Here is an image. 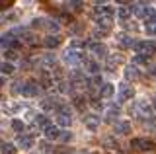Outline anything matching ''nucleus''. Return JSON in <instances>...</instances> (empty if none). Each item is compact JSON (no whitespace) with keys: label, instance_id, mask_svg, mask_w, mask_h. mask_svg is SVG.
Masks as SVG:
<instances>
[{"label":"nucleus","instance_id":"32","mask_svg":"<svg viewBox=\"0 0 156 154\" xmlns=\"http://www.w3.org/2000/svg\"><path fill=\"white\" fill-rule=\"evenodd\" d=\"M70 138H72V135H70V133H62V135H61V141H65V142H66V141H70Z\"/></svg>","mask_w":156,"mask_h":154},{"label":"nucleus","instance_id":"23","mask_svg":"<svg viewBox=\"0 0 156 154\" xmlns=\"http://www.w3.org/2000/svg\"><path fill=\"white\" fill-rule=\"evenodd\" d=\"M0 72H2V74H12V72H14V66L10 65V62H4V65L0 66Z\"/></svg>","mask_w":156,"mask_h":154},{"label":"nucleus","instance_id":"4","mask_svg":"<svg viewBox=\"0 0 156 154\" xmlns=\"http://www.w3.org/2000/svg\"><path fill=\"white\" fill-rule=\"evenodd\" d=\"M135 113H136V117H140V119H148L150 115H152V109H150V105L146 103V102H136L135 103Z\"/></svg>","mask_w":156,"mask_h":154},{"label":"nucleus","instance_id":"14","mask_svg":"<svg viewBox=\"0 0 156 154\" xmlns=\"http://www.w3.org/2000/svg\"><path fill=\"white\" fill-rule=\"evenodd\" d=\"M31 144H33V138L29 137V135H20L18 146H22V148H31Z\"/></svg>","mask_w":156,"mask_h":154},{"label":"nucleus","instance_id":"24","mask_svg":"<svg viewBox=\"0 0 156 154\" xmlns=\"http://www.w3.org/2000/svg\"><path fill=\"white\" fill-rule=\"evenodd\" d=\"M88 70H90L94 76H98V72H100V65H98V62H88Z\"/></svg>","mask_w":156,"mask_h":154},{"label":"nucleus","instance_id":"19","mask_svg":"<svg viewBox=\"0 0 156 154\" xmlns=\"http://www.w3.org/2000/svg\"><path fill=\"white\" fill-rule=\"evenodd\" d=\"M117 65H121V57L117 55V57H113V55H109L107 57V70H111L113 66H117Z\"/></svg>","mask_w":156,"mask_h":154},{"label":"nucleus","instance_id":"36","mask_svg":"<svg viewBox=\"0 0 156 154\" xmlns=\"http://www.w3.org/2000/svg\"><path fill=\"white\" fill-rule=\"evenodd\" d=\"M154 109H156V100H154Z\"/></svg>","mask_w":156,"mask_h":154},{"label":"nucleus","instance_id":"22","mask_svg":"<svg viewBox=\"0 0 156 154\" xmlns=\"http://www.w3.org/2000/svg\"><path fill=\"white\" fill-rule=\"evenodd\" d=\"M12 129L18 131V133H22L23 129H26V125H23V121H20V119H14V121H12Z\"/></svg>","mask_w":156,"mask_h":154},{"label":"nucleus","instance_id":"26","mask_svg":"<svg viewBox=\"0 0 156 154\" xmlns=\"http://www.w3.org/2000/svg\"><path fill=\"white\" fill-rule=\"evenodd\" d=\"M119 113V107L117 105H111V107H107V111H105V117H113V115Z\"/></svg>","mask_w":156,"mask_h":154},{"label":"nucleus","instance_id":"15","mask_svg":"<svg viewBox=\"0 0 156 154\" xmlns=\"http://www.w3.org/2000/svg\"><path fill=\"white\" fill-rule=\"evenodd\" d=\"M43 43H45L47 49H55V47L61 45V39H58L57 35H49V37H45V41H43Z\"/></svg>","mask_w":156,"mask_h":154},{"label":"nucleus","instance_id":"2","mask_svg":"<svg viewBox=\"0 0 156 154\" xmlns=\"http://www.w3.org/2000/svg\"><path fill=\"white\" fill-rule=\"evenodd\" d=\"M133 12H135V16L136 18H146V20H150V18L154 16V10L148 6V4H144V2H140V4H135V8H133Z\"/></svg>","mask_w":156,"mask_h":154},{"label":"nucleus","instance_id":"35","mask_svg":"<svg viewBox=\"0 0 156 154\" xmlns=\"http://www.w3.org/2000/svg\"><path fill=\"white\" fill-rule=\"evenodd\" d=\"M4 82H6V80H4V78H0V88H2V86H4Z\"/></svg>","mask_w":156,"mask_h":154},{"label":"nucleus","instance_id":"33","mask_svg":"<svg viewBox=\"0 0 156 154\" xmlns=\"http://www.w3.org/2000/svg\"><path fill=\"white\" fill-rule=\"evenodd\" d=\"M104 144H105V146H111V148H115V146H117V144H115L113 141H111V138H105V141H104Z\"/></svg>","mask_w":156,"mask_h":154},{"label":"nucleus","instance_id":"10","mask_svg":"<svg viewBox=\"0 0 156 154\" xmlns=\"http://www.w3.org/2000/svg\"><path fill=\"white\" fill-rule=\"evenodd\" d=\"M113 131L117 135H129L131 133V123L129 121H117L115 127H113Z\"/></svg>","mask_w":156,"mask_h":154},{"label":"nucleus","instance_id":"28","mask_svg":"<svg viewBox=\"0 0 156 154\" xmlns=\"http://www.w3.org/2000/svg\"><path fill=\"white\" fill-rule=\"evenodd\" d=\"M146 61H148V57H144V55H135V62H136V65H146Z\"/></svg>","mask_w":156,"mask_h":154},{"label":"nucleus","instance_id":"18","mask_svg":"<svg viewBox=\"0 0 156 154\" xmlns=\"http://www.w3.org/2000/svg\"><path fill=\"white\" fill-rule=\"evenodd\" d=\"M119 45L123 49H129V47H135V41L131 39L129 35H119Z\"/></svg>","mask_w":156,"mask_h":154},{"label":"nucleus","instance_id":"13","mask_svg":"<svg viewBox=\"0 0 156 154\" xmlns=\"http://www.w3.org/2000/svg\"><path fill=\"white\" fill-rule=\"evenodd\" d=\"M113 94H115V86L113 84H104V86H101V90H100L101 98H111Z\"/></svg>","mask_w":156,"mask_h":154},{"label":"nucleus","instance_id":"30","mask_svg":"<svg viewBox=\"0 0 156 154\" xmlns=\"http://www.w3.org/2000/svg\"><path fill=\"white\" fill-rule=\"evenodd\" d=\"M6 57H8V59H10V61H14V59H16V57H18V55H16V51H12V49H8V51H6Z\"/></svg>","mask_w":156,"mask_h":154},{"label":"nucleus","instance_id":"5","mask_svg":"<svg viewBox=\"0 0 156 154\" xmlns=\"http://www.w3.org/2000/svg\"><path fill=\"white\" fill-rule=\"evenodd\" d=\"M88 49H90V53L94 57H100V59H104V57H107L105 55V47L101 45V43H98V41H92V43H88Z\"/></svg>","mask_w":156,"mask_h":154},{"label":"nucleus","instance_id":"25","mask_svg":"<svg viewBox=\"0 0 156 154\" xmlns=\"http://www.w3.org/2000/svg\"><path fill=\"white\" fill-rule=\"evenodd\" d=\"M70 82H61V84H58V92H61V94H66V92H70Z\"/></svg>","mask_w":156,"mask_h":154},{"label":"nucleus","instance_id":"21","mask_svg":"<svg viewBox=\"0 0 156 154\" xmlns=\"http://www.w3.org/2000/svg\"><path fill=\"white\" fill-rule=\"evenodd\" d=\"M35 123L39 125V127H43V131H45V129L49 127V125H51V123H49V119L45 117V115H37V119H35Z\"/></svg>","mask_w":156,"mask_h":154},{"label":"nucleus","instance_id":"27","mask_svg":"<svg viewBox=\"0 0 156 154\" xmlns=\"http://www.w3.org/2000/svg\"><path fill=\"white\" fill-rule=\"evenodd\" d=\"M90 84H92V88H100L101 90V78L100 76H94V78L90 80Z\"/></svg>","mask_w":156,"mask_h":154},{"label":"nucleus","instance_id":"1","mask_svg":"<svg viewBox=\"0 0 156 154\" xmlns=\"http://www.w3.org/2000/svg\"><path fill=\"white\" fill-rule=\"evenodd\" d=\"M135 51L139 53V55L150 57V55H154V51H156V45H154L152 41H139V43H135Z\"/></svg>","mask_w":156,"mask_h":154},{"label":"nucleus","instance_id":"11","mask_svg":"<svg viewBox=\"0 0 156 154\" xmlns=\"http://www.w3.org/2000/svg\"><path fill=\"white\" fill-rule=\"evenodd\" d=\"M45 138H49V141L61 138V131H58V127H57V125H49V127L45 129Z\"/></svg>","mask_w":156,"mask_h":154},{"label":"nucleus","instance_id":"3","mask_svg":"<svg viewBox=\"0 0 156 154\" xmlns=\"http://www.w3.org/2000/svg\"><path fill=\"white\" fill-rule=\"evenodd\" d=\"M82 61H84V53H82V51L68 49L65 53V62H68V65H80Z\"/></svg>","mask_w":156,"mask_h":154},{"label":"nucleus","instance_id":"17","mask_svg":"<svg viewBox=\"0 0 156 154\" xmlns=\"http://www.w3.org/2000/svg\"><path fill=\"white\" fill-rule=\"evenodd\" d=\"M131 14H135L131 6H121L119 10H117V16H119L121 20H129V18H131Z\"/></svg>","mask_w":156,"mask_h":154},{"label":"nucleus","instance_id":"8","mask_svg":"<svg viewBox=\"0 0 156 154\" xmlns=\"http://www.w3.org/2000/svg\"><path fill=\"white\" fill-rule=\"evenodd\" d=\"M131 148H136V150H146V148H152V142L144 141V138H133L131 141Z\"/></svg>","mask_w":156,"mask_h":154},{"label":"nucleus","instance_id":"12","mask_svg":"<svg viewBox=\"0 0 156 154\" xmlns=\"http://www.w3.org/2000/svg\"><path fill=\"white\" fill-rule=\"evenodd\" d=\"M139 76H140V72H139V68H136L135 65H129L125 68V78L127 80H136Z\"/></svg>","mask_w":156,"mask_h":154},{"label":"nucleus","instance_id":"20","mask_svg":"<svg viewBox=\"0 0 156 154\" xmlns=\"http://www.w3.org/2000/svg\"><path fill=\"white\" fill-rule=\"evenodd\" d=\"M16 152H18L16 144H12V142H6V144H2V154H16Z\"/></svg>","mask_w":156,"mask_h":154},{"label":"nucleus","instance_id":"31","mask_svg":"<svg viewBox=\"0 0 156 154\" xmlns=\"http://www.w3.org/2000/svg\"><path fill=\"white\" fill-rule=\"evenodd\" d=\"M45 65H55V57H53V55H47L45 57Z\"/></svg>","mask_w":156,"mask_h":154},{"label":"nucleus","instance_id":"34","mask_svg":"<svg viewBox=\"0 0 156 154\" xmlns=\"http://www.w3.org/2000/svg\"><path fill=\"white\" fill-rule=\"evenodd\" d=\"M82 102H84L82 98H76V100H74V103H76V107H78V109H82V105H84Z\"/></svg>","mask_w":156,"mask_h":154},{"label":"nucleus","instance_id":"7","mask_svg":"<svg viewBox=\"0 0 156 154\" xmlns=\"http://www.w3.org/2000/svg\"><path fill=\"white\" fill-rule=\"evenodd\" d=\"M133 98V88L129 84H121L119 86V102H127Z\"/></svg>","mask_w":156,"mask_h":154},{"label":"nucleus","instance_id":"6","mask_svg":"<svg viewBox=\"0 0 156 154\" xmlns=\"http://www.w3.org/2000/svg\"><path fill=\"white\" fill-rule=\"evenodd\" d=\"M39 88H37V82H33V80H29L22 86V94L26 96V98H33V96H37Z\"/></svg>","mask_w":156,"mask_h":154},{"label":"nucleus","instance_id":"37","mask_svg":"<svg viewBox=\"0 0 156 154\" xmlns=\"http://www.w3.org/2000/svg\"><path fill=\"white\" fill-rule=\"evenodd\" d=\"M0 66H2V65H0Z\"/></svg>","mask_w":156,"mask_h":154},{"label":"nucleus","instance_id":"16","mask_svg":"<svg viewBox=\"0 0 156 154\" xmlns=\"http://www.w3.org/2000/svg\"><path fill=\"white\" fill-rule=\"evenodd\" d=\"M70 123H72L70 115H65V113H58L57 115V125H61V127H70Z\"/></svg>","mask_w":156,"mask_h":154},{"label":"nucleus","instance_id":"29","mask_svg":"<svg viewBox=\"0 0 156 154\" xmlns=\"http://www.w3.org/2000/svg\"><path fill=\"white\" fill-rule=\"evenodd\" d=\"M49 30H51V31H58V22L49 20Z\"/></svg>","mask_w":156,"mask_h":154},{"label":"nucleus","instance_id":"9","mask_svg":"<svg viewBox=\"0 0 156 154\" xmlns=\"http://www.w3.org/2000/svg\"><path fill=\"white\" fill-rule=\"evenodd\" d=\"M84 125L90 131H98L100 129V117H96V115H88V117H84Z\"/></svg>","mask_w":156,"mask_h":154}]
</instances>
